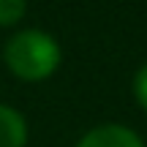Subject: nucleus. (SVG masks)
<instances>
[{
    "label": "nucleus",
    "instance_id": "nucleus-4",
    "mask_svg": "<svg viewBox=\"0 0 147 147\" xmlns=\"http://www.w3.org/2000/svg\"><path fill=\"white\" fill-rule=\"evenodd\" d=\"M25 16V0H0V25H14Z\"/></svg>",
    "mask_w": 147,
    "mask_h": 147
},
{
    "label": "nucleus",
    "instance_id": "nucleus-3",
    "mask_svg": "<svg viewBox=\"0 0 147 147\" xmlns=\"http://www.w3.org/2000/svg\"><path fill=\"white\" fill-rule=\"evenodd\" d=\"M27 123L16 109L0 104V147H25Z\"/></svg>",
    "mask_w": 147,
    "mask_h": 147
},
{
    "label": "nucleus",
    "instance_id": "nucleus-5",
    "mask_svg": "<svg viewBox=\"0 0 147 147\" xmlns=\"http://www.w3.org/2000/svg\"><path fill=\"white\" fill-rule=\"evenodd\" d=\"M134 93H136V101L139 106L147 112V65L136 71V79H134Z\"/></svg>",
    "mask_w": 147,
    "mask_h": 147
},
{
    "label": "nucleus",
    "instance_id": "nucleus-1",
    "mask_svg": "<svg viewBox=\"0 0 147 147\" xmlns=\"http://www.w3.org/2000/svg\"><path fill=\"white\" fill-rule=\"evenodd\" d=\"M5 65L22 82H41L60 65V47L44 30H22L5 44Z\"/></svg>",
    "mask_w": 147,
    "mask_h": 147
},
{
    "label": "nucleus",
    "instance_id": "nucleus-2",
    "mask_svg": "<svg viewBox=\"0 0 147 147\" xmlns=\"http://www.w3.org/2000/svg\"><path fill=\"white\" fill-rule=\"evenodd\" d=\"M76 147H144V142L131 128L106 123V125H98V128H93V131H87L79 139Z\"/></svg>",
    "mask_w": 147,
    "mask_h": 147
}]
</instances>
